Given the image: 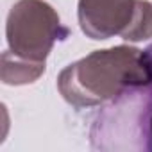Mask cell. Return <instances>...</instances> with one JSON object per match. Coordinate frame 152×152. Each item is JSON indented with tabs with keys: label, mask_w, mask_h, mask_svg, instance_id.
Returning <instances> with one entry per match:
<instances>
[{
	"label": "cell",
	"mask_w": 152,
	"mask_h": 152,
	"mask_svg": "<svg viewBox=\"0 0 152 152\" xmlns=\"http://www.w3.org/2000/svg\"><path fill=\"white\" fill-rule=\"evenodd\" d=\"M68 36L57 11L45 0H18L7 15V50L20 59L45 64L54 45Z\"/></svg>",
	"instance_id": "2"
},
{
	"label": "cell",
	"mask_w": 152,
	"mask_h": 152,
	"mask_svg": "<svg viewBox=\"0 0 152 152\" xmlns=\"http://www.w3.org/2000/svg\"><path fill=\"white\" fill-rule=\"evenodd\" d=\"M147 140H148V150H152V113L148 118V127H147Z\"/></svg>",
	"instance_id": "5"
},
{
	"label": "cell",
	"mask_w": 152,
	"mask_h": 152,
	"mask_svg": "<svg viewBox=\"0 0 152 152\" xmlns=\"http://www.w3.org/2000/svg\"><path fill=\"white\" fill-rule=\"evenodd\" d=\"M152 84V45L145 50L118 45L95 50L68 64L57 77V90L73 107L109 104L132 88Z\"/></svg>",
	"instance_id": "1"
},
{
	"label": "cell",
	"mask_w": 152,
	"mask_h": 152,
	"mask_svg": "<svg viewBox=\"0 0 152 152\" xmlns=\"http://www.w3.org/2000/svg\"><path fill=\"white\" fill-rule=\"evenodd\" d=\"M45 73V64H36L13 56L9 50L2 54V83L7 86H22L38 81Z\"/></svg>",
	"instance_id": "4"
},
{
	"label": "cell",
	"mask_w": 152,
	"mask_h": 152,
	"mask_svg": "<svg viewBox=\"0 0 152 152\" xmlns=\"http://www.w3.org/2000/svg\"><path fill=\"white\" fill-rule=\"evenodd\" d=\"M138 0H79L77 18L81 31L91 39L124 38L131 29Z\"/></svg>",
	"instance_id": "3"
}]
</instances>
